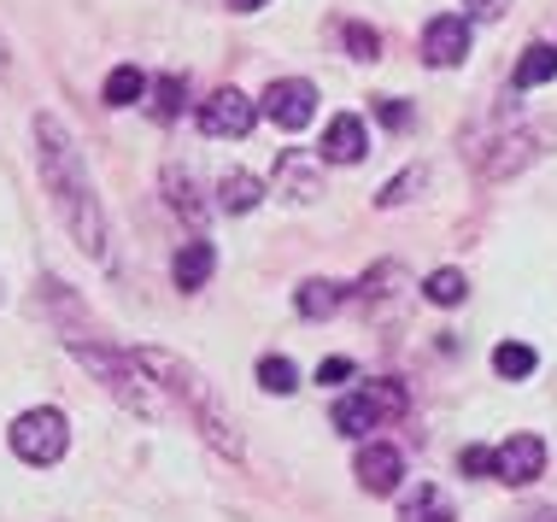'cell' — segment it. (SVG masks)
Listing matches in <instances>:
<instances>
[{"instance_id":"6da1fadb","label":"cell","mask_w":557,"mask_h":522,"mask_svg":"<svg viewBox=\"0 0 557 522\" xmlns=\"http://www.w3.org/2000/svg\"><path fill=\"white\" fill-rule=\"evenodd\" d=\"M29 129H36V165H41V183L53 194L59 223H65L71 241H77L95 264H112V223H107V206H100V194H95V176H88V159H83L77 136H71L53 112H36Z\"/></svg>"},{"instance_id":"7a4b0ae2","label":"cell","mask_w":557,"mask_h":522,"mask_svg":"<svg viewBox=\"0 0 557 522\" xmlns=\"http://www.w3.org/2000/svg\"><path fill=\"white\" fill-rule=\"evenodd\" d=\"M135 358H141L147 376L159 382V394H171L176 406L188 411V428H200V440L212 446L218 458H230V464L247 458V440H240V428H235V411L223 406V394L188 364L183 352H171V347H135Z\"/></svg>"},{"instance_id":"3957f363","label":"cell","mask_w":557,"mask_h":522,"mask_svg":"<svg viewBox=\"0 0 557 522\" xmlns=\"http://www.w3.org/2000/svg\"><path fill=\"white\" fill-rule=\"evenodd\" d=\"M65 352L77 358V364H83L100 387H107V394H112L129 417H147V423H153V417L164 411V406H159V382L147 376V364H141L135 352L112 347V340H88V335H65Z\"/></svg>"},{"instance_id":"277c9868","label":"cell","mask_w":557,"mask_h":522,"mask_svg":"<svg viewBox=\"0 0 557 522\" xmlns=\"http://www.w3.org/2000/svg\"><path fill=\"white\" fill-rule=\"evenodd\" d=\"M7 446L24 458L29 470H53L59 458L71 452V423H65V411H53V406H29L12 417V428H7Z\"/></svg>"},{"instance_id":"5b68a950","label":"cell","mask_w":557,"mask_h":522,"mask_svg":"<svg viewBox=\"0 0 557 522\" xmlns=\"http://www.w3.org/2000/svg\"><path fill=\"white\" fill-rule=\"evenodd\" d=\"M405 406H411V394H405L399 382H370V387H358V394L335 399V428H341V435H352V440H364L370 428L405 417Z\"/></svg>"},{"instance_id":"8992f818","label":"cell","mask_w":557,"mask_h":522,"mask_svg":"<svg viewBox=\"0 0 557 522\" xmlns=\"http://www.w3.org/2000/svg\"><path fill=\"white\" fill-rule=\"evenodd\" d=\"M259 112L282 129V136H299V129H306L311 117H318V88H311L306 77H276V83L264 88Z\"/></svg>"},{"instance_id":"52a82bcc","label":"cell","mask_w":557,"mask_h":522,"mask_svg":"<svg viewBox=\"0 0 557 522\" xmlns=\"http://www.w3.org/2000/svg\"><path fill=\"white\" fill-rule=\"evenodd\" d=\"M323 153H311V147H282L276 153V194L294 206H311L323 194Z\"/></svg>"},{"instance_id":"ba28073f","label":"cell","mask_w":557,"mask_h":522,"mask_svg":"<svg viewBox=\"0 0 557 522\" xmlns=\"http://www.w3.org/2000/svg\"><path fill=\"white\" fill-rule=\"evenodd\" d=\"M252 124H259V100H247L240 88H218L212 100H200V129L206 136L235 141V136H247Z\"/></svg>"},{"instance_id":"9c48e42d","label":"cell","mask_w":557,"mask_h":522,"mask_svg":"<svg viewBox=\"0 0 557 522\" xmlns=\"http://www.w3.org/2000/svg\"><path fill=\"white\" fill-rule=\"evenodd\" d=\"M358 487L375 499H387V494H399V482H405V452L394 440H364L358 446Z\"/></svg>"},{"instance_id":"30bf717a","label":"cell","mask_w":557,"mask_h":522,"mask_svg":"<svg viewBox=\"0 0 557 522\" xmlns=\"http://www.w3.org/2000/svg\"><path fill=\"white\" fill-rule=\"evenodd\" d=\"M423 59L434 71H451L470 59V18L463 12H441V18L423 24Z\"/></svg>"},{"instance_id":"8fae6325","label":"cell","mask_w":557,"mask_h":522,"mask_svg":"<svg viewBox=\"0 0 557 522\" xmlns=\"http://www.w3.org/2000/svg\"><path fill=\"white\" fill-rule=\"evenodd\" d=\"M493 452H499V475H493V482L529 487V482L546 475V440H540V435H510V440L493 446Z\"/></svg>"},{"instance_id":"7c38bea8","label":"cell","mask_w":557,"mask_h":522,"mask_svg":"<svg viewBox=\"0 0 557 522\" xmlns=\"http://www.w3.org/2000/svg\"><path fill=\"white\" fill-rule=\"evenodd\" d=\"M546 141H552V129H546V124H540V129H517V136H505V141H499V153H493V159H481V176H487V183H505L510 171L534 165V159L546 153Z\"/></svg>"},{"instance_id":"4fadbf2b","label":"cell","mask_w":557,"mask_h":522,"mask_svg":"<svg viewBox=\"0 0 557 522\" xmlns=\"http://www.w3.org/2000/svg\"><path fill=\"white\" fill-rule=\"evenodd\" d=\"M318 153L329 159V165H358V159L370 153V129H364V117L335 112V117H329V129H323V147H318Z\"/></svg>"},{"instance_id":"5bb4252c","label":"cell","mask_w":557,"mask_h":522,"mask_svg":"<svg viewBox=\"0 0 557 522\" xmlns=\"http://www.w3.org/2000/svg\"><path fill=\"white\" fill-rule=\"evenodd\" d=\"M212 271H218V252H212V241H183V247H176L171 276H176V288H183V294L206 288V282H212Z\"/></svg>"},{"instance_id":"9a60e30c","label":"cell","mask_w":557,"mask_h":522,"mask_svg":"<svg viewBox=\"0 0 557 522\" xmlns=\"http://www.w3.org/2000/svg\"><path fill=\"white\" fill-rule=\"evenodd\" d=\"M346 300H352V288L335 282V276H311V282H299V294H294L299 318H335Z\"/></svg>"},{"instance_id":"2e32d148","label":"cell","mask_w":557,"mask_h":522,"mask_svg":"<svg viewBox=\"0 0 557 522\" xmlns=\"http://www.w3.org/2000/svg\"><path fill=\"white\" fill-rule=\"evenodd\" d=\"M405 282H411V276H405V264L387 259V264H375V271L358 282V294H364L370 311H394V306L405 300Z\"/></svg>"},{"instance_id":"e0dca14e","label":"cell","mask_w":557,"mask_h":522,"mask_svg":"<svg viewBox=\"0 0 557 522\" xmlns=\"http://www.w3.org/2000/svg\"><path fill=\"white\" fill-rule=\"evenodd\" d=\"M399 522H458V511H451L446 487H434V482H417L411 494L399 499Z\"/></svg>"},{"instance_id":"ac0fdd59","label":"cell","mask_w":557,"mask_h":522,"mask_svg":"<svg viewBox=\"0 0 557 522\" xmlns=\"http://www.w3.org/2000/svg\"><path fill=\"white\" fill-rule=\"evenodd\" d=\"M164 200H171V212H176V217L206 223V200H200V183H194V171L164 165Z\"/></svg>"},{"instance_id":"d6986e66","label":"cell","mask_w":557,"mask_h":522,"mask_svg":"<svg viewBox=\"0 0 557 522\" xmlns=\"http://www.w3.org/2000/svg\"><path fill=\"white\" fill-rule=\"evenodd\" d=\"M259 200H264V183H259L252 171H230V176L218 183V206H223V212H235V217L252 212Z\"/></svg>"},{"instance_id":"ffe728a7","label":"cell","mask_w":557,"mask_h":522,"mask_svg":"<svg viewBox=\"0 0 557 522\" xmlns=\"http://www.w3.org/2000/svg\"><path fill=\"white\" fill-rule=\"evenodd\" d=\"M552 77H557V48H552V41H534V48L517 59V77H510V88H540V83H552Z\"/></svg>"},{"instance_id":"44dd1931","label":"cell","mask_w":557,"mask_h":522,"mask_svg":"<svg viewBox=\"0 0 557 522\" xmlns=\"http://www.w3.org/2000/svg\"><path fill=\"white\" fill-rule=\"evenodd\" d=\"M534 347L529 340H499L493 347V370H499V382H522V376H534Z\"/></svg>"},{"instance_id":"7402d4cb","label":"cell","mask_w":557,"mask_h":522,"mask_svg":"<svg viewBox=\"0 0 557 522\" xmlns=\"http://www.w3.org/2000/svg\"><path fill=\"white\" fill-rule=\"evenodd\" d=\"M463 294H470V276H463V271H434V276H423V300H429V306H463Z\"/></svg>"},{"instance_id":"603a6c76","label":"cell","mask_w":557,"mask_h":522,"mask_svg":"<svg viewBox=\"0 0 557 522\" xmlns=\"http://www.w3.org/2000/svg\"><path fill=\"white\" fill-rule=\"evenodd\" d=\"M100 95H107V107H135V100L147 95V77L135 65H117L112 77H107V88H100Z\"/></svg>"},{"instance_id":"cb8c5ba5","label":"cell","mask_w":557,"mask_h":522,"mask_svg":"<svg viewBox=\"0 0 557 522\" xmlns=\"http://www.w3.org/2000/svg\"><path fill=\"white\" fill-rule=\"evenodd\" d=\"M259 387H264V394H294V387H299L294 358H276V352L259 358Z\"/></svg>"},{"instance_id":"d4e9b609","label":"cell","mask_w":557,"mask_h":522,"mask_svg":"<svg viewBox=\"0 0 557 522\" xmlns=\"http://www.w3.org/2000/svg\"><path fill=\"white\" fill-rule=\"evenodd\" d=\"M341 41L352 59H382V36H375L370 24H341Z\"/></svg>"},{"instance_id":"484cf974","label":"cell","mask_w":557,"mask_h":522,"mask_svg":"<svg viewBox=\"0 0 557 522\" xmlns=\"http://www.w3.org/2000/svg\"><path fill=\"white\" fill-rule=\"evenodd\" d=\"M423 183H429V171H423V165H411L405 176H394V183H387L382 194H375V206H405L417 188H423Z\"/></svg>"},{"instance_id":"4316f807","label":"cell","mask_w":557,"mask_h":522,"mask_svg":"<svg viewBox=\"0 0 557 522\" xmlns=\"http://www.w3.org/2000/svg\"><path fill=\"white\" fill-rule=\"evenodd\" d=\"M176 112H183V77H159V83H153V117H164V124H171Z\"/></svg>"},{"instance_id":"83f0119b","label":"cell","mask_w":557,"mask_h":522,"mask_svg":"<svg viewBox=\"0 0 557 522\" xmlns=\"http://www.w3.org/2000/svg\"><path fill=\"white\" fill-rule=\"evenodd\" d=\"M458 470H463V475H499V452H487V446H463V452H458Z\"/></svg>"},{"instance_id":"f1b7e54d","label":"cell","mask_w":557,"mask_h":522,"mask_svg":"<svg viewBox=\"0 0 557 522\" xmlns=\"http://www.w3.org/2000/svg\"><path fill=\"white\" fill-rule=\"evenodd\" d=\"M375 117H382L387 129H399V136L411 129V107H405L399 95H382V100H375Z\"/></svg>"},{"instance_id":"f546056e","label":"cell","mask_w":557,"mask_h":522,"mask_svg":"<svg viewBox=\"0 0 557 522\" xmlns=\"http://www.w3.org/2000/svg\"><path fill=\"white\" fill-rule=\"evenodd\" d=\"M346 376H352V358H323V364H318V382L323 387H341Z\"/></svg>"},{"instance_id":"4dcf8cb0","label":"cell","mask_w":557,"mask_h":522,"mask_svg":"<svg viewBox=\"0 0 557 522\" xmlns=\"http://www.w3.org/2000/svg\"><path fill=\"white\" fill-rule=\"evenodd\" d=\"M463 7H470V18H475V24H493V18H505L510 0H463Z\"/></svg>"},{"instance_id":"1f68e13d","label":"cell","mask_w":557,"mask_h":522,"mask_svg":"<svg viewBox=\"0 0 557 522\" xmlns=\"http://www.w3.org/2000/svg\"><path fill=\"white\" fill-rule=\"evenodd\" d=\"M235 12H259V7H270V0H230Z\"/></svg>"},{"instance_id":"d6a6232c","label":"cell","mask_w":557,"mask_h":522,"mask_svg":"<svg viewBox=\"0 0 557 522\" xmlns=\"http://www.w3.org/2000/svg\"><path fill=\"white\" fill-rule=\"evenodd\" d=\"M12 71V53H7V36H0V77Z\"/></svg>"},{"instance_id":"836d02e7","label":"cell","mask_w":557,"mask_h":522,"mask_svg":"<svg viewBox=\"0 0 557 522\" xmlns=\"http://www.w3.org/2000/svg\"><path fill=\"white\" fill-rule=\"evenodd\" d=\"M0 300H7V288H0Z\"/></svg>"}]
</instances>
